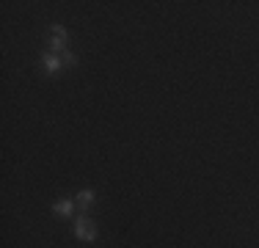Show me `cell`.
I'll list each match as a JSON object with an SVG mask.
<instances>
[{"mask_svg":"<svg viewBox=\"0 0 259 248\" xmlns=\"http://www.w3.org/2000/svg\"><path fill=\"white\" fill-rule=\"evenodd\" d=\"M61 55H64V64H66V66H75V64H77V58H75L72 53H66V50H64Z\"/></svg>","mask_w":259,"mask_h":248,"instance_id":"obj_6","label":"cell"},{"mask_svg":"<svg viewBox=\"0 0 259 248\" xmlns=\"http://www.w3.org/2000/svg\"><path fill=\"white\" fill-rule=\"evenodd\" d=\"M55 213L58 215H72V210H75V201H69V198H61V201H55Z\"/></svg>","mask_w":259,"mask_h":248,"instance_id":"obj_5","label":"cell"},{"mask_svg":"<svg viewBox=\"0 0 259 248\" xmlns=\"http://www.w3.org/2000/svg\"><path fill=\"white\" fill-rule=\"evenodd\" d=\"M45 69H47V74L61 69V55L58 53H45Z\"/></svg>","mask_w":259,"mask_h":248,"instance_id":"obj_3","label":"cell"},{"mask_svg":"<svg viewBox=\"0 0 259 248\" xmlns=\"http://www.w3.org/2000/svg\"><path fill=\"white\" fill-rule=\"evenodd\" d=\"M75 234H77V240H85V243H91V240H97V226H94V221L91 218H77L75 223Z\"/></svg>","mask_w":259,"mask_h":248,"instance_id":"obj_1","label":"cell"},{"mask_svg":"<svg viewBox=\"0 0 259 248\" xmlns=\"http://www.w3.org/2000/svg\"><path fill=\"white\" fill-rule=\"evenodd\" d=\"M91 201H94V190H80L77 198H75V204H77L80 210H83V213L91 207Z\"/></svg>","mask_w":259,"mask_h":248,"instance_id":"obj_4","label":"cell"},{"mask_svg":"<svg viewBox=\"0 0 259 248\" xmlns=\"http://www.w3.org/2000/svg\"><path fill=\"white\" fill-rule=\"evenodd\" d=\"M66 45V30L61 25H53V42H50V53H64Z\"/></svg>","mask_w":259,"mask_h":248,"instance_id":"obj_2","label":"cell"}]
</instances>
